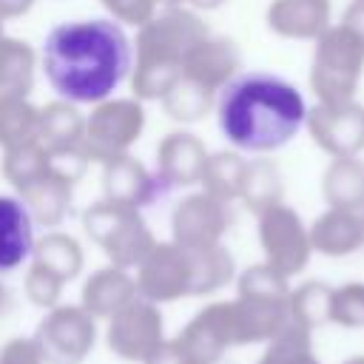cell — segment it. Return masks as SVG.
<instances>
[{
    "mask_svg": "<svg viewBox=\"0 0 364 364\" xmlns=\"http://www.w3.org/2000/svg\"><path fill=\"white\" fill-rule=\"evenodd\" d=\"M134 40L111 17L65 20L48 28L40 48V68L60 100L94 105L114 97L128 80Z\"/></svg>",
    "mask_w": 364,
    "mask_h": 364,
    "instance_id": "1",
    "label": "cell"
},
{
    "mask_svg": "<svg viewBox=\"0 0 364 364\" xmlns=\"http://www.w3.org/2000/svg\"><path fill=\"white\" fill-rule=\"evenodd\" d=\"M304 94L273 71H239L216 94V122L230 148L253 156L293 142L307 119Z\"/></svg>",
    "mask_w": 364,
    "mask_h": 364,
    "instance_id": "2",
    "label": "cell"
},
{
    "mask_svg": "<svg viewBox=\"0 0 364 364\" xmlns=\"http://www.w3.org/2000/svg\"><path fill=\"white\" fill-rule=\"evenodd\" d=\"M210 34L199 11L188 6L159 9L134 37V63H131V94L142 102H159L171 85L182 77V65L196 43Z\"/></svg>",
    "mask_w": 364,
    "mask_h": 364,
    "instance_id": "3",
    "label": "cell"
},
{
    "mask_svg": "<svg viewBox=\"0 0 364 364\" xmlns=\"http://www.w3.org/2000/svg\"><path fill=\"white\" fill-rule=\"evenodd\" d=\"M364 77V37L347 23H333L313 40L310 91L316 102H350L355 100Z\"/></svg>",
    "mask_w": 364,
    "mask_h": 364,
    "instance_id": "4",
    "label": "cell"
},
{
    "mask_svg": "<svg viewBox=\"0 0 364 364\" xmlns=\"http://www.w3.org/2000/svg\"><path fill=\"white\" fill-rule=\"evenodd\" d=\"M148 114L145 102L131 97H105L91 105L85 114V134H82V154L102 165L114 156L131 154L145 131Z\"/></svg>",
    "mask_w": 364,
    "mask_h": 364,
    "instance_id": "5",
    "label": "cell"
},
{
    "mask_svg": "<svg viewBox=\"0 0 364 364\" xmlns=\"http://www.w3.org/2000/svg\"><path fill=\"white\" fill-rule=\"evenodd\" d=\"M82 222H85V230L102 247H108V253L122 264L142 262L154 247L148 225L136 208H125V205L100 199L97 205H91L85 210Z\"/></svg>",
    "mask_w": 364,
    "mask_h": 364,
    "instance_id": "6",
    "label": "cell"
},
{
    "mask_svg": "<svg viewBox=\"0 0 364 364\" xmlns=\"http://www.w3.org/2000/svg\"><path fill=\"white\" fill-rule=\"evenodd\" d=\"M256 222H259V242L270 267H276L282 276H293L307 267L313 256L310 228L304 225L296 208L276 202L262 213H256Z\"/></svg>",
    "mask_w": 364,
    "mask_h": 364,
    "instance_id": "7",
    "label": "cell"
},
{
    "mask_svg": "<svg viewBox=\"0 0 364 364\" xmlns=\"http://www.w3.org/2000/svg\"><path fill=\"white\" fill-rule=\"evenodd\" d=\"M304 128L327 156H361L364 151V105L350 102H313Z\"/></svg>",
    "mask_w": 364,
    "mask_h": 364,
    "instance_id": "8",
    "label": "cell"
},
{
    "mask_svg": "<svg viewBox=\"0 0 364 364\" xmlns=\"http://www.w3.org/2000/svg\"><path fill=\"white\" fill-rule=\"evenodd\" d=\"M208 154L210 151L205 139L196 136L193 131H185V128L168 131L156 142V151H154V176L162 193L199 188Z\"/></svg>",
    "mask_w": 364,
    "mask_h": 364,
    "instance_id": "9",
    "label": "cell"
},
{
    "mask_svg": "<svg viewBox=\"0 0 364 364\" xmlns=\"http://www.w3.org/2000/svg\"><path fill=\"white\" fill-rule=\"evenodd\" d=\"M173 239L182 247L219 245V236L230 225V202L210 196L202 188H191L171 213Z\"/></svg>",
    "mask_w": 364,
    "mask_h": 364,
    "instance_id": "10",
    "label": "cell"
},
{
    "mask_svg": "<svg viewBox=\"0 0 364 364\" xmlns=\"http://www.w3.org/2000/svg\"><path fill=\"white\" fill-rule=\"evenodd\" d=\"M100 168H102V199H108V202L142 210L156 196H162L154 168H148L134 154L114 156V159L102 162Z\"/></svg>",
    "mask_w": 364,
    "mask_h": 364,
    "instance_id": "11",
    "label": "cell"
},
{
    "mask_svg": "<svg viewBox=\"0 0 364 364\" xmlns=\"http://www.w3.org/2000/svg\"><path fill=\"white\" fill-rule=\"evenodd\" d=\"M239 71H242L239 46L230 37H216V34H208L202 43H196L182 65V77L199 82L210 94H219Z\"/></svg>",
    "mask_w": 364,
    "mask_h": 364,
    "instance_id": "12",
    "label": "cell"
},
{
    "mask_svg": "<svg viewBox=\"0 0 364 364\" xmlns=\"http://www.w3.org/2000/svg\"><path fill=\"white\" fill-rule=\"evenodd\" d=\"M264 23L276 37L313 43L333 26V0H270Z\"/></svg>",
    "mask_w": 364,
    "mask_h": 364,
    "instance_id": "13",
    "label": "cell"
},
{
    "mask_svg": "<svg viewBox=\"0 0 364 364\" xmlns=\"http://www.w3.org/2000/svg\"><path fill=\"white\" fill-rule=\"evenodd\" d=\"M34 219L17 193H0V276L14 273L34 253Z\"/></svg>",
    "mask_w": 364,
    "mask_h": 364,
    "instance_id": "14",
    "label": "cell"
},
{
    "mask_svg": "<svg viewBox=\"0 0 364 364\" xmlns=\"http://www.w3.org/2000/svg\"><path fill=\"white\" fill-rule=\"evenodd\" d=\"M310 245L321 256H350L364 247V213L327 208L310 225Z\"/></svg>",
    "mask_w": 364,
    "mask_h": 364,
    "instance_id": "15",
    "label": "cell"
},
{
    "mask_svg": "<svg viewBox=\"0 0 364 364\" xmlns=\"http://www.w3.org/2000/svg\"><path fill=\"white\" fill-rule=\"evenodd\" d=\"M74 185L77 182H71L68 176H63L54 168H48L40 179H34L31 185H26V188H20L14 193L23 199V205L31 213L34 225L51 228V225H60L68 216L71 199H74Z\"/></svg>",
    "mask_w": 364,
    "mask_h": 364,
    "instance_id": "16",
    "label": "cell"
},
{
    "mask_svg": "<svg viewBox=\"0 0 364 364\" xmlns=\"http://www.w3.org/2000/svg\"><path fill=\"white\" fill-rule=\"evenodd\" d=\"M82 134H85V114L80 111V105L60 97L40 105L37 142L48 154L82 151Z\"/></svg>",
    "mask_w": 364,
    "mask_h": 364,
    "instance_id": "17",
    "label": "cell"
},
{
    "mask_svg": "<svg viewBox=\"0 0 364 364\" xmlns=\"http://www.w3.org/2000/svg\"><path fill=\"white\" fill-rule=\"evenodd\" d=\"M40 68V51L20 37L3 34L0 40V100L31 97Z\"/></svg>",
    "mask_w": 364,
    "mask_h": 364,
    "instance_id": "18",
    "label": "cell"
},
{
    "mask_svg": "<svg viewBox=\"0 0 364 364\" xmlns=\"http://www.w3.org/2000/svg\"><path fill=\"white\" fill-rule=\"evenodd\" d=\"M321 196L327 208L364 213V159L361 156H330L321 173Z\"/></svg>",
    "mask_w": 364,
    "mask_h": 364,
    "instance_id": "19",
    "label": "cell"
},
{
    "mask_svg": "<svg viewBox=\"0 0 364 364\" xmlns=\"http://www.w3.org/2000/svg\"><path fill=\"white\" fill-rule=\"evenodd\" d=\"M239 199L253 213H262L264 208H270L276 202H284V173H282L279 162L270 159L267 154L256 156V159H247V171H245Z\"/></svg>",
    "mask_w": 364,
    "mask_h": 364,
    "instance_id": "20",
    "label": "cell"
},
{
    "mask_svg": "<svg viewBox=\"0 0 364 364\" xmlns=\"http://www.w3.org/2000/svg\"><path fill=\"white\" fill-rule=\"evenodd\" d=\"M245 171H247V159L242 151H236V148L213 151V154H208L199 188L222 202H236L242 193Z\"/></svg>",
    "mask_w": 364,
    "mask_h": 364,
    "instance_id": "21",
    "label": "cell"
},
{
    "mask_svg": "<svg viewBox=\"0 0 364 364\" xmlns=\"http://www.w3.org/2000/svg\"><path fill=\"white\" fill-rule=\"evenodd\" d=\"M159 105H162L168 119H173L179 125H193L213 111L216 94H210L208 88H202L199 82H193L188 77H179L171 85V91L159 100Z\"/></svg>",
    "mask_w": 364,
    "mask_h": 364,
    "instance_id": "22",
    "label": "cell"
},
{
    "mask_svg": "<svg viewBox=\"0 0 364 364\" xmlns=\"http://www.w3.org/2000/svg\"><path fill=\"white\" fill-rule=\"evenodd\" d=\"M48 168H51V154H48L37 139H28V142L3 148L0 173H3V179H6L14 191L31 185V182L40 179Z\"/></svg>",
    "mask_w": 364,
    "mask_h": 364,
    "instance_id": "23",
    "label": "cell"
},
{
    "mask_svg": "<svg viewBox=\"0 0 364 364\" xmlns=\"http://www.w3.org/2000/svg\"><path fill=\"white\" fill-rule=\"evenodd\" d=\"M37 125H40V105H34L31 97L0 100V148L37 139Z\"/></svg>",
    "mask_w": 364,
    "mask_h": 364,
    "instance_id": "24",
    "label": "cell"
},
{
    "mask_svg": "<svg viewBox=\"0 0 364 364\" xmlns=\"http://www.w3.org/2000/svg\"><path fill=\"white\" fill-rule=\"evenodd\" d=\"M330 299H333V287L330 284H324V282H307L296 293H290L287 307H290L293 321L299 327L310 330L316 324L330 321Z\"/></svg>",
    "mask_w": 364,
    "mask_h": 364,
    "instance_id": "25",
    "label": "cell"
},
{
    "mask_svg": "<svg viewBox=\"0 0 364 364\" xmlns=\"http://www.w3.org/2000/svg\"><path fill=\"white\" fill-rule=\"evenodd\" d=\"M37 264H43L51 273H68L80 264V247L71 236L65 233H48L40 242H34V253Z\"/></svg>",
    "mask_w": 364,
    "mask_h": 364,
    "instance_id": "26",
    "label": "cell"
},
{
    "mask_svg": "<svg viewBox=\"0 0 364 364\" xmlns=\"http://www.w3.org/2000/svg\"><path fill=\"white\" fill-rule=\"evenodd\" d=\"M330 321L341 327H364V282H347L333 287Z\"/></svg>",
    "mask_w": 364,
    "mask_h": 364,
    "instance_id": "27",
    "label": "cell"
},
{
    "mask_svg": "<svg viewBox=\"0 0 364 364\" xmlns=\"http://www.w3.org/2000/svg\"><path fill=\"white\" fill-rule=\"evenodd\" d=\"M100 6L108 11V17L119 26H131V28H139L145 26L156 11V0H100Z\"/></svg>",
    "mask_w": 364,
    "mask_h": 364,
    "instance_id": "28",
    "label": "cell"
},
{
    "mask_svg": "<svg viewBox=\"0 0 364 364\" xmlns=\"http://www.w3.org/2000/svg\"><path fill=\"white\" fill-rule=\"evenodd\" d=\"M270 364H316V358L310 355V338L304 327H290L284 333V338L279 341V347L270 355Z\"/></svg>",
    "mask_w": 364,
    "mask_h": 364,
    "instance_id": "29",
    "label": "cell"
},
{
    "mask_svg": "<svg viewBox=\"0 0 364 364\" xmlns=\"http://www.w3.org/2000/svg\"><path fill=\"white\" fill-rule=\"evenodd\" d=\"M34 3H37V0H0V20H3V23H6V20H17V17L28 14Z\"/></svg>",
    "mask_w": 364,
    "mask_h": 364,
    "instance_id": "30",
    "label": "cell"
},
{
    "mask_svg": "<svg viewBox=\"0 0 364 364\" xmlns=\"http://www.w3.org/2000/svg\"><path fill=\"white\" fill-rule=\"evenodd\" d=\"M341 23H347L350 28H355L364 37V0H350V6L341 14Z\"/></svg>",
    "mask_w": 364,
    "mask_h": 364,
    "instance_id": "31",
    "label": "cell"
},
{
    "mask_svg": "<svg viewBox=\"0 0 364 364\" xmlns=\"http://www.w3.org/2000/svg\"><path fill=\"white\" fill-rule=\"evenodd\" d=\"M185 6L193 11H213V9L225 6V0H185Z\"/></svg>",
    "mask_w": 364,
    "mask_h": 364,
    "instance_id": "32",
    "label": "cell"
},
{
    "mask_svg": "<svg viewBox=\"0 0 364 364\" xmlns=\"http://www.w3.org/2000/svg\"><path fill=\"white\" fill-rule=\"evenodd\" d=\"M159 9H173V6H185V0H156Z\"/></svg>",
    "mask_w": 364,
    "mask_h": 364,
    "instance_id": "33",
    "label": "cell"
},
{
    "mask_svg": "<svg viewBox=\"0 0 364 364\" xmlns=\"http://www.w3.org/2000/svg\"><path fill=\"white\" fill-rule=\"evenodd\" d=\"M344 364H364V355H353V358H347Z\"/></svg>",
    "mask_w": 364,
    "mask_h": 364,
    "instance_id": "34",
    "label": "cell"
},
{
    "mask_svg": "<svg viewBox=\"0 0 364 364\" xmlns=\"http://www.w3.org/2000/svg\"><path fill=\"white\" fill-rule=\"evenodd\" d=\"M3 34H6V31H3V20H0V40H3Z\"/></svg>",
    "mask_w": 364,
    "mask_h": 364,
    "instance_id": "35",
    "label": "cell"
}]
</instances>
